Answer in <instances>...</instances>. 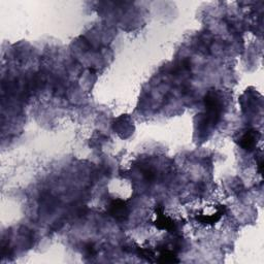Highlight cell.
Here are the masks:
<instances>
[{"label": "cell", "instance_id": "cell-7", "mask_svg": "<svg viewBox=\"0 0 264 264\" xmlns=\"http://www.w3.org/2000/svg\"><path fill=\"white\" fill-rule=\"evenodd\" d=\"M262 168H263V161H262V159L259 161L258 163V171H259V174H262Z\"/></svg>", "mask_w": 264, "mask_h": 264}, {"label": "cell", "instance_id": "cell-3", "mask_svg": "<svg viewBox=\"0 0 264 264\" xmlns=\"http://www.w3.org/2000/svg\"><path fill=\"white\" fill-rule=\"evenodd\" d=\"M156 216L157 219L154 222L155 226L160 229V230H166V231H174L176 228L175 221L171 218L164 215L163 210L160 208H156Z\"/></svg>", "mask_w": 264, "mask_h": 264}, {"label": "cell", "instance_id": "cell-4", "mask_svg": "<svg viewBox=\"0 0 264 264\" xmlns=\"http://www.w3.org/2000/svg\"><path fill=\"white\" fill-rule=\"evenodd\" d=\"M260 139V133L256 130L247 131L239 141V146L246 151H252L254 147L257 145L258 140Z\"/></svg>", "mask_w": 264, "mask_h": 264}, {"label": "cell", "instance_id": "cell-1", "mask_svg": "<svg viewBox=\"0 0 264 264\" xmlns=\"http://www.w3.org/2000/svg\"><path fill=\"white\" fill-rule=\"evenodd\" d=\"M204 103L206 109V120L211 124H216L219 121L223 110L220 94L216 91H210L204 98Z\"/></svg>", "mask_w": 264, "mask_h": 264}, {"label": "cell", "instance_id": "cell-6", "mask_svg": "<svg viewBox=\"0 0 264 264\" xmlns=\"http://www.w3.org/2000/svg\"><path fill=\"white\" fill-rule=\"evenodd\" d=\"M157 262L159 263H177L180 260L178 259L177 255L169 250H163L160 252V254L158 256V259H156Z\"/></svg>", "mask_w": 264, "mask_h": 264}, {"label": "cell", "instance_id": "cell-2", "mask_svg": "<svg viewBox=\"0 0 264 264\" xmlns=\"http://www.w3.org/2000/svg\"><path fill=\"white\" fill-rule=\"evenodd\" d=\"M109 213L116 221L123 222L127 219L129 210H128L127 204H126V202L124 200L114 199L110 204Z\"/></svg>", "mask_w": 264, "mask_h": 264}, {"label": "cell", "instance_id": "cell-5", "mask_svg": "<svg viewBox=\"0 0 264 264\" xmlns=\"http://www.w3.org/2000/svg\"><path fill=\"white\" fill-rule=\"evenodd\" d=\"M224 214V208L223 209H219L215 214H212L210 216H205V215H198L196 217V220L204 225H213L215 223H217L219 221L222 216Z\"/></svg>", "mask_w": 264, "mask_h": 264}]
</instances>
